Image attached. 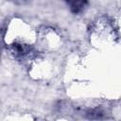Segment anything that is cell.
Returning a JSON list of instances; mask_svg holds the SVG:
<instances>
[{
	"label": "cell",
	"instance_id": "cell-1",
	"mask_svg": "<svg viewBox=\"0 0 121 121\" xmlns=\"http://www.w3.org/2000/svg\"><path fill=\"white\" fill-rule=\"evenodd\" d=\"M84 7V2L82 0H77L74 2V4L72 5V9L75 12H78L82 8Z\"/></svg>",
	"mask_w": 121,
	"mask_h": 121
}]
</instances>
